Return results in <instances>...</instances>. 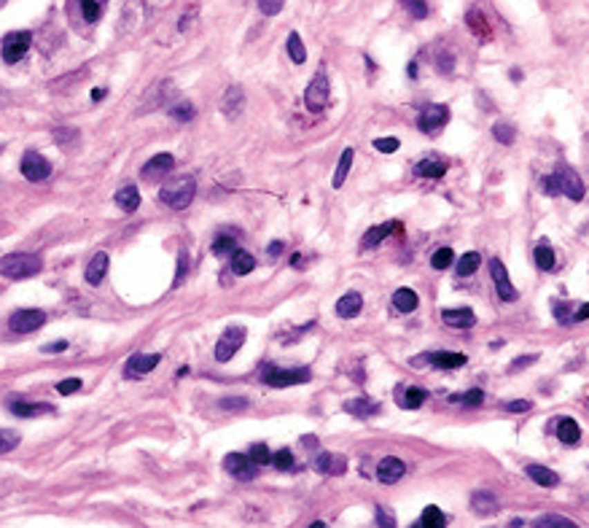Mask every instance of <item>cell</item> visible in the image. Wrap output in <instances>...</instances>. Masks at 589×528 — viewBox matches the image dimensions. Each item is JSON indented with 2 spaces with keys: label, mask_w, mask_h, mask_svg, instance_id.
I'll return each mask as SVG.
<instances>
[{
  "label": "cell",
  "mask_w": 589,
  "mask_h": 528,
  "mask_svg": "<svg viewBox=\"0 0 589 528\" xmlns=\"http://www.w3.org/2000/svg\"><path fill=\"white\" fill-rule=\"evenodd\" d=\"M245 105V95H243V89L234 84V87H229L226 89V95H223V100H221V108H223V113L226 116H237V111Z\"/></svg>",
  "instance_id": "d4e9b609"
},
{
  "label": "cell",
  "mask_w": 589,
  "mask_h": 528,
  "mask_svg": "<svg viewBox=\"0 0 589 528\" xmlns=\"http://www.w3.org/2000/svg\"><path fill=\"white\" fill-rule=\"evenodd\" d=\"M509 412H527L530 407H533V402L530 399H514V402H506L503 404Z\"/></svg>",
  "instance_id": "6f0895ef"
},
{
  "label": "cell",
  "mask_w": 589,
  "mask_h": 528,
  "mask_svg": "<svg viewBox=\"0 0 589 528\" xmlns=\"http://www.w3.org/2000/svg\"><path fill=\"white\" fill-rule=\"evenodd\" d=\"M51 404H32V402H14L11 404V412L19 415V418H35V415H49Z\"/></svg>",
  "instance_id": "f1b7e54d"
},
{
  "label": "cell",
  "mask_w": 589,
  "mask_h": 528,
  "mask_svg": "<svg viewBox=\"0 0 589 528\" xmlns=\"http://www.w3.org/2000/svg\"><path fill=\"white\" fill-rule=\"evenodd\" d=\"M261 380L272 385V388H288V385H299V383H307L310 380V370H280L274 364H267L264 372H261Z\"/></svg>",
  "instance_id": "3957f363"
},
{
  "label": "cell",
  "mask_w": 589,
  "mask_h": 528,
  "mask_svg": "<svg viewBox=\"0 0 589 528\" xmlns=\"http://www.w3.org/2000/svg\"><path fill=\"white\" fill-rule=\"evenodd\" d=\"M377 523H380V526H395V520H393L382 507H377Z\"/></svg>",
  "instance_id": "680465c9"
},
{
  "label": "cell",
  "mask_w": 589,
  "mask_h": 528,
  "mask_svg": "<svg viewBox=\"0 0 589 528\" xmlns=\"http://www.w3.org/2000/svg\"><path fill=\"white\" fill-rule=\"evenodd\" d=\"M428 358H431V361H433V367H439V370H458V367H463V364L468 361L463 353H449V351L431 353Z\"/></svg>",
  "instance_id": "484cf974"
},
{
  "label": "cell",
  "mask_w": 589,
  "mask_h": 528,
  "mask_svg": "<svg viewBox=\"0 0 589 528\" xmlns=\"http://www.w3.org/2000/svg\"><path fill=\"white\" fill-rule=\"evenodd\" d=\"M418 291H412V289H398L395 294H393V304H395V310L398 313H412V310H418Z\"/></svg>",
  "instance_id": "83f0119b"
},
{
  "label": "cell",
  "mask_w": 589,
  "mask_h": 528,
  "mask_svg": "<svg viewBox=\"0 0 589 528\" xmlns=\"http://www.w3.org/2000/svg\"><path fill=\"white\" fill-rule=\"evenodd\" d=\"M444 523H447V518H444V512L439 509V507H425L422 509V518H420V526L422 528H442Z\"/></svg>",
  "instance_id": "d590c367"
},
{
  "label": "cell",
  "mask_w": 589,
  "mask_h": 528,
  "mask_svg": "<svg viewBox=\"0 0 589 528\" xmlns=\"http://www.w3.org/2000/svg\"><path fill=\"white\" fill-rule=\"evenodd\" d=\"M541 189H543V194H549V197L560 194V186H557V178H554V176H543V178H541Z\"/></svg>",
  "instance_id": "db71d44e"
},
{
  "label": "cell",
  "mask_w": 589,
  "mask_h": 528,
  "mask_svg": "<svg viewBox=\"0 0 589 528\" xmlns=\"http://www.w3.org/2000/svg\"><path fill=\"white\" fill-rule=\"evenodd\" d=\"M223 469L237 480L256 477V464L250 461V455H243V453H229V455L223 458Z\"/></svg>",
  "instance_id": "7c38bea8"
},
{
  "label": "cell",
  "mask_w": 589,
  "mask_h": 528,
  "mask_svg": "<svg viewBox=\"0 0 589 528\" xmlns=\"http://www.w3.org/2000/svg\"><path fill=\"white\" fill-rule=\"evenodd\" d=\"M102 98H105V89H95L92 92V100H102Z\"/></svg>",
  "instance_id": "e7e4bbea"
},
{
  "label": "cell",
  "mask_w": 589,
  "mask_h": 528,
  "mask_svg": "<svg viewBox=\"0 0 589 528\" xmlns=\"http://www.w3.org/2000/svg\"><path fill=\"white\" fill-rule=\"evenodd\" d=\"M533 526H539V528H576V523H573L570 518H563V515H543V518H539Z\"/></svg>",
  "instance_id": "f35d334b"
},
{
  "label": "cell",
  "mask_w": 589,
  "mask_h": 528,
  "mask_svg": "<svg viewBox=\"0 0 589 528\" xmlns=\"http://www.w3.org/2000/svg\"><path fill=\"white\" fill-rule=\"evenodd\" d=\"M19 445V434L11 431V428H0V455L8 450H14Z\"/></svg>",
  "instance_id": "f6af8a7d"
},
{
  "label": "cell",
  "mask_w": 589,
  "mask_h": 528,
  "mask_svg": "<svg viewBox=\"0 0 589 528\" xmlns=\"http://www.w3.org/2000/svg\"><path fill=\"white\" fill-rule=\"evenodd\" d=\"M452 402H460V404H466V407H482V402H485V394H482V388H471L468 394L452 397Z\"/></svg>",
  "instance_id": "ee69618b"
},
{
  "label": "cell",
  "mask_w": 589,
  "mask_h": 528,
  "mask_svg": "<svg viewBox=\"0 0 589 528\" xmlns=\"http://www.w3.org/2000/svg\"><path fill=\"white\" fill-rule=\"evenodd\" d=\"M272 464H274L280 472H288V469L294 466V455H291V450H277L272 455Z\"/></svg>",
  "instance_id": "c3c4849f"
},
{
  "label": "cell",
  "mask_w": 589,
  "mask_h": 528,
  "mask_svg": "<svg viewBox=\"0 0 589 528\" xmlns=\"http://www.w3.org/2000/svg\"><path fill=\"white\" fill-rule=\"evenodd\" d=\"M490 275H492V283H495V291H498V297L503 302H516V289L512 286V280H509V273H506V267L501 264V259H492L490 262Z\"/></svg>",
  "instance_id": "8fae6325"
},
{
  "label": "cell",
  "mask_w": 589,
  "mask_h": 528,
  "mask_svg": "<svg viewBox=\"0 0 589 528\" xmlns=\"http://www.w3.org/2000/svg\"><path fill=\"white\" fill-rule=\"evenodd\" d=\"M247 455H250V461H253L256 466H267V464L272 461V453H270L267 445H253Z\"/></svg>",
  "instance_id": "7dc6e473"
},
{
  "label": "cell",
  "mask_w": 589,
  "mask_h": 528,
  "mask_svg": "<svg viewBox=\"0 0 589 528\" xmlns=\"http://www.w3.org/2000/svg\"><path fill=\"white\" fill-rule=\"evenodd\" d=\"M442 321L447 324L449 329H471L476 324V316H474V310H468V307H460V310H444L442 313Z\"/></svg>",
  "instance_id": "ac0fdd59"
},
{
  "label": "cell",
  "mask_w": 589,
  "mask_h": 528,
  "mask_svg": "<svg viewBox=\"0 0 589 528\" xmlns=\"http://www.w3.org/2000/svg\"><path fill=\"white\" fill-rule=\"evenodd\" d=\"M253 267H256V259L247 251L237 248V251L232 253V273L234 275H247V273H253Z\"/></svg>",
  "instance_id": "4dcf8cb0"
},
{
  "label": "cell",
  "mask_w": 589,
  "mask_h": 528,
  "mask_svg": "<svg viewBox=\"0 0 589 528\" xmlns=\"http://www.w3.org/2000/svg\"><path fill=\"white\" fill-rule=\"evenodd\" d=\"M344 410L350 412V415H355V418H368V415H377L380 412V404L374 402V399H350V402H344Z\"/></svg>",
  "instance_id": "4316f807"
},
{
  "label": "cell",
  "mask_w": 589,
  "mask_h": 528,
  "mask_svg": "<svg viewBox=\"0 0 589 528\" xmlns=\"http://www.w3.org/2000/svg\"><path fill=\"white\" fill-rule=\"evenodd\" d=\"M156 364H159V353H135V356L127 361L124 375L127 377H143V375H148Z\"/></svg>",
  "instance_id": "5bb4252c"
},
{
  "label": "cell",
  "mask_w": 589,
  "mask_h": 528,
  "mask_svg": "<svg viewBox=\"0 0 589 528\" xmlns=\"http://www.w3.org/2000/svg\"><path fill=\"white\" fill-rule=\"evenodd\" d=\"M288 54H291V60H294L296 65H301L304 60H307V49H304V44H301V38H299V33H291L288 35Z\"/></svg>",
  "instance_id": "ab89813d"
},
{
  "label": "cell",
  "mask_w": 589,
  "mask_h": 528,
  "mask_svg": "<svg viewBox=\"0 0 589 528\" xmlns=\"http://www.w3.org/2000/svg\"><path fill=\"white\" fill-rule=\"evenodd\" d=\"M247 404L250 402H247L245 397H226V399H221L223 410H245Z\"/></svg>",
  "instance_id": "11a10c76"
},
{
  "label": "cell",
  "mask_w": 589,
  "mask_h": 528,
  "mask_svg": "<svg viewBox=\"0 0 589 528\" xmlns=\"http://www.w3.org/2000/svg\"><path fill=\"white\" fill-rule=\"evenodd\" d=\"M468 27L474 30V35H476V38L490 41V27H487V22H485V14H479V11H468Z\"/></svg>",
  "instance_id": "8d00e7d4"
},
{
  "label": "cell",
  "mask_w": 589,
  "mask_h": 528,
  "mask_svg": "<svg viewBox=\"0 0 589 528\" xmlns=\"http://www.w3.org/2000/svg\"><path fill=\"white\" fill-rule=\"evenodd\" d=\"M172 119H180V122H191L194 119V105L191 102H175L170 108Z\"/></svg>",
  "instance_id": "bcb514c9"
},
{
  "label": "cell",
  "mask_w": 589,
  "mask_h": 528,
  "mask_svg": "<svg viewBox=\"0 0 589 528\" xmlns=\"http://www.w3.org/2000/svg\"><path fill=\"white\" fill-rule=\"evenodd\" d=\"M326 105H328V78H326V71H318L304 89V108L312 113H320Z\"/></svg>",
  "instance_id": "277c9868"
},
{
  "label": "cell",
  "mask_w": 589,
  "mask_h": 528,
  "mask_svg": "<svg viewBox=\"0 0 589 528\" xmlns=\"http://www.w3.org/2000/svg\"><path fill=\"white\" fill-rule=\"evenodd\" d=\"M447 173V162L444 159H436V156H428V159H420L415 165V176L420 178H442Z\"/></svg>",
  "instance_id": "cb8c5ba5"
},
{
  "label": "cell",
  "mask_w": 589,
  "mask_h": 528,
  "mask_svg": "<svg viewBox=\"0 0 589 528\" xmlns=\"http://www.w3.org/2000/svg\"><path fill=\"white\" fill-rule=\"evenodd\" d=\"M116 205L122 208V210H138V205H140V192L135 189V186H124L122 192H116Z\"/></svg>",
  "instance_id": "1f68e13d"
},
{
  "label": "cell",
  "mask_w": 589,
  "mask_h": 528,
  "mask_svg": "<svg viewBox=\"0 0 589 528\" xmlns=\"http://www.w3.org/2000/svg\"><path fill=\"white\" fill-rule=\"evenodd\" d=\"M108 264H111V259H108V253H95L92 256V262L86 264V273H84V277H86V283L89 286H100L102 283V277H105V273H108Z\"/></svg>",
  "instance_id": "d6986e66"
},
{
  "label": "cell",
  "mask_w": 589,
  "mask_h": 528,
  "mask_svg": "<svg viewBox=\"0 0 589 528\" xmlns=\"http://www.w3.org/2000/svg\"><path fill=\"white\" fill-rule=\"evenodd\" d=\"M471 509L476 515H482V518H490V515H495L501 509V502H498V496L492 491H474L471 493Z\"/></svg>",
  "instance_id": "9a60e30c"
},
{
  "label": "cell",
  "mask_w": 589,
  "mask_h": 528,
  "mask_svg": "<svg viewBox=\"0 0 589 528\" xmlns=\"http://www.w3.org/2000/svg\"><path fill=\"white\" fill-rule=\"evenodd\" d=\"M315 469L320 475H344L347 461H344V455H337V453H320L315 458Z\"/></svg>",
  "instance_id": "e0dca14e"
},
{
  "label": "cell",
  "mask_w": 589,
  "mask_h": 528,
  "mask_svg": "<svg viewBox=\"0 0 589 528\" xmlns=\"http://www.w3.org/2000/svg\"><path fill=\"white\" fill-rule=\"evenodd\" d=\"M374 149L382 151V154H393V151L401 149V143H398V138H377V140H374Z\"/></svg>",
  "instance_id": "816d5d0a"
},
{
  "label": "cell",
  "mask_w": 589,
  "mask_h": 528,
  "mask_svg": "<svg viewBox=\"0 0 589 528\" xmlns=\"http://www.w3.org/2000/svg\"><path fill=\"white\" fill-rule=\"evenodd\" d=\"M428 399V391L425 388H418V385H409V388H404V397H401V404L406 407V410H418L422 407V402Z\"/></svg>",
  "instance_id": "d6a6232c"
},
{
  "label": "cell",
  "mask_w": 589,
  "mask_h": 528,
  "mask_svg": "<svg viewBox=\"0 0 589 528\" xmlns=\"http://www.w3.org/2000/svg\"><path fill=\"white\" fill-rule=\"evenodd\" d=\"M44 262L35 253H8L0 259V275L8 280H25L41 273Z\"/></svg>",
  "instance_id": "6da1fadb"
},
{
  "label": "cell",
  "mask_w": 589,
  "mask_h": 528,
  "mask_svg": "<svg viewBox=\"0 0 589 528\" xmlns=\"http://www.w3.org/2000/svg\"><path fill=\"white\" fill-rule=\"evenodd\" d=\"M404 475H406V466H404V461L395 458V455H385V458L377 464V480H380L382 485H395Z\"/></svg>",
  "instance_id": "4fadbf2b"
},
{
  "label": "cell",
  "mask_w": 589,
  "mask_h": 528,
  "mask_svg": "<svg viewBox=\"0 0 589 528\" xmlns=\"http://www.w3.org/2000/svg\"><path fill=\"white\" fill-rule=\"evenodd\" d=\"M452 259H455V251H452V248H439V251L431 256V267H433V270H447V267L452 264Z\"/></svg>",
  "instance_id": "7bdbcfd3"
},
{
  "label": "cell",
  "mask_w": 589,
  "mask_h": 528,
  "mask_svg": "<svg viewBox=\"0 0 589 528\" xmlns=\"http://www.w3.org/2000/svg\"><path fill=\"white\" fill-rule=\"evenodd\" d=\"M479 264H482V256L476 251H468L460 256V262H458V277H468L474 275L476 270H479Z\"/></svg>",
  "instance_id": "836d02e7"
},
{
  "label": "cell",
  "mask_w": 589,
  "mask_h": 528,
  "mask_svg": "<svg viewBox=\"0 0 589 528\" xmlns=\"http://www.w3.org/2000/svg\"><path fill=\"white\" fill-rule=\"evenodd\" d=\"M554 431H557V439L563 442V445H576L579 439H581V428L579 424L573 421V418H560L557 424H554Z\"/></svg>",
  "instance_id": "603a6c76"
},
{
  "label": "cell",
  "mask_w": 589,
  "mask_h": 528,
  "mask_svg": "<svg viewBox=\"0 0 589 528\" xmlns=\"http://www.w3.org/2000/svg\"><path fill=\"white\" fill-rule=\"evenodd\" d=\"M436 68H442V73H452V54H442V65Z\"/></svg>",
  "instance_id": "94428289"
},
{
  "label": "cell",
  "mask_w": 589,
  "mask_h": 528,
  "mask_svg": "<svg viewBox=\"0 0 589 528\" xmlns=\"http://www.w3.org/2000/svg\"><path fill=\"white\" fill-rule=\"evenodd\" d=\"M525 475L533 480L536 485H541V488H557L560 485V475L552 472V469H546V466H539V464L525 466Z\"/></svg>",
  "instance_id": "ffe728a7"
},
{
  "label": "cell",
  "mask_w": 589,
  "mask_h": 528,
  "mask_svg": "<svg viewBox=\"0 0 589 528\" xmlns=\"http://www.w3.org/2000/svg\"><path fill=\"white\" fill-rule=\"evenodd\" d=\"M536 264H539V270L543 273H549V270H554V264H557V259H554V248L546 243V240H541L539 246H536Z\"/></svg>",
  "instance_id": "f546056e"
},
{
  "label": "cell",
  "mask_w": 589,
  "mask_h": 528,
  "mask_svg": "<svg viewBox=\"0 0 589 528\" xmlns=\"http://www.w3.org/2000/svg\"><path fill=\"white\" fill-rule=\"evenodd\" d=\"M68 348V343L65 340H59V343H54V345H44V353H59Z\"/></svg>",
  "instance_id": "6125c7cd"
},
{
  "label": "cell",
  "mask_w": 589,
  "mask_h": 528,
  "mask_svg": "<svg viewBox=\"0 0 589 528\" xmlns=\"http://www.w3.org/2000/svg\"><path fill=\"white\" fill-rule=\"evenodd\" d=\"M280 251H283V243H277V240H274V243L270 246V256H280Z\"/></svg>",
  "instance_id": "be15d7a7"
},
{
  "label": "cell",
  "mask_w": 589,
  "mask_h": 528,
  "mask_svg": "<svg viewBox=\"0 0 589 528\" xmlns=\"http://www.w3.org/2000/svg\"><path fill=\"white\" fill-rule=\"evenodd\" d=\"M404 8H406V14L412 17V19H425L428 17V6H425V0H398Z\"/></svg>",
  "instance_id": "b9f144b4"
},
{
  "label": "cell",
  "mask_w": 589,
  "mask_h": 528,
  "mask_svg": "<svg viewBox=\"0 0 589 528\" xmlns=\"http://www.w3.org/2000/svg\"><path fill=\"white\" fill-rule=\"evenodd\" d=\"M22 176L27 181H46L51 176L49 159L44 154H38V151H27L22 156Z\"/></svg>",
  "instance_id": "30bf717a"
},
{
  "label": "cell",
  "mask_w": 589,
  "mask_h": 528,
  "mask_svg": "<svg viewBox=\"0 0 589 528\" xmlns=\"http://www.w3.org/2000/svg\"><path fill=\"white\" fill-rule=\"evenodd\" d=\"M234 251H237V240L232 235H218L216 237V243H213V253L216 256H232Z\"/></svg>",
  "instance_id": "60d3db41"
},
{
  "label": "cell",
  "mask_w": 589,
  "mask_h": 528,
  "mask_svg": "<svg viewBox=\"0 0 589 528\" xmlns=\"http://www.w3.org/2000/svg\"><path fill=\"white\" fill-rule=\"evenodd\" d=\"M243 343H245V327L223 329L221 340H218V345H216V358H218V361H229L234 353L243 348Z\"/></svg>",
  "instance_id": "52a82bcc"
},
{
  "label": "cell",
  "mask_w": 589,
  "mask_h": 528,
  "mask_svg": "<svg viewBox=\"0 0 589 528\" xmlns=\"http://www.w3.org/2000/svg\"><path fill=\"white\" fill-rule=\"evenodd\" d=\"M353 156H355V151H353V149H344L342 151V156H339V165H337V173H334V189H342V186H344V178H347V173H350Z\"/></svg>",
  "instance_id": "e575fe53"
},
{
  "label": "cell",
  "mask_w": 589,
  "mask_h": 528,
  "mask_svg": "<svg viewBox=\"0 0 589 528\" xmlns=\"http://www.w3.org/2000/svg\"><path fill=\"white\" fill-rule=\"evenodd\" d=\"M283 6H286V0H259L261 14H267V17H277L283 11Z\"/></svg>",
  "instance_id": "681fc988"
},
{
  "label": "cell",
  "mask_w": 589,
  "mask_h": 528,
  "mask_svg": "<svg viewBox=\"0 0 589 528\" xmlns=\"http://www.w3.org/2000/svg\"><path fill=\"white\" fill-rule=\"evenodd\" d=\"M30 33L25 30H14V33H8L6 38H3V60L6 62H19L22 57L27 54L30 49Z\"/></svg>",
  "instance_id": "ba28073f"
},
{
  "label": "cell",
  "mask_w": 589,
  "mask_h": 528,
  "mask_svg": "<svg viewBox=\"0 0 589 528\" xmlns=\"http://www.w3.org/2000/svg\"><path fill=\"white\" fill-rule=\"evenodd\" d=\"M492 138H495L498 143H503V146H512L516 138V129L512 125H506V122H495V125H492Z\"/></svg>",
  "instance_id": "74e56055"
},
{
  "label": "cell",
  "mask_w": 589,
  "mask_h": 528,
  "mask_svg": "<svg viewBox=\"0 0 589 528\" xmlns=\"http://www.w3.org/2000/svg\"><path fill=\"white\" fill-rule=\"evenodd\" d=\"M81 388V380L78 377H71V380H62L59 385H57V391L62 394V397H68V394H75Z\"/></svg>",
  "instance_id": "9f6ffc18"
},
{
  "label": "cell",
  "mask_w": 589,
  "mask_h": 528,
  "mask_svg": "<svg viewBox=\"0 0 589 528\" xmlns=\"http://www.w3.org/2000/svg\"><path fill=\"white\" fill-rule=\"evenodd\" d=\"M44 321H46V313H44V310H17V313L11 316V321H8V329H11L14 334H30V331L44 327Z\"/></svg>",
  "instance_id": "9c48e42d"
},
{
  "label": "cell",
  "mask_w": 589,
  "mask_h": 528,
  "mask_svg": "<svg viewBox=\"0 0 589 528\" xmlns=\"http://www.w3.org/2000/svg\"><path fill=\"white\" fill-rule=\"evenodd\" d=\"M391 232H401V224H398V221H385V224H380V226H371L366 235H364V248L380 246Z\"/></svg>",
  "instance_id": "44dd1931"
},
{
  "label": "cell",
  "mask_w": 589,
  "mask_h": 528,
  "mask_svg": "<svg viewBox=\"0 0 589 528\" xmlns=\"http://www.w3.org/2000/svg\"><path fill=\"white\" fill-rule=\"evenodd\" d=\"M447 119H449V108L447 105H442V102H428L420 111V129L428 132V135H433V132H439L447 125Z\"/></svg>",
  "instance_id": "8992f818"
},
{
  "label": "cell",
  "mask_w": 589,
  "mask_h": 528,
  "mask_svg": "<svg viewBox=\"0 0 589 528\" xmlns=\"http://www.w3.org/2000/svg\"><path fill=\"white\" fill-rule=\"evenodd\" d=\"M170 170H175V156L172 154H156L153 159H148L146 165H143V176L148 181H153V178L159 176H167Z\"/></svg>",
  "instance_id": "2e32d148"
},
{
  "label": "cell",
  "mask_w": 589,
  "mask_h": 528,
  "mask_svg": "<svg viewBox=\"0 0 589 528\" xmlns=\"http://www.w3.org/2000/svg\"><path fill=\"white\" fill-rule=\"evenodd\" d=\"M194 194H196L194 178L180 176V178H175L172 183H167V186H162L159 200L165 202L167 208H172V210H183V208H189V205H191Z\"/></svg>",
  "instance_id": "7a4b0ae2"
},
{
  "label": "cell",
  "mask_w": 589,
  "mask_h": 528,
  "mask_svg": "<svg viewBox=\"0 0 589 528\" xmlns=\"http://www.w3.org/2000/svg\"><path fill=\"white\" fill-rule=\"evenodd\" d=\"M361 307H364L361 294H358V291H347L342 300L337 302V316H339V318H355V316L361 313Z\"/></svg>",
  "instance_id": "7402d4cb"
},
{
  "label": "cell",
  "mask_w": 589,
  "mask_h": 528,
  "mask_svg": "<svg viewBox=\"0 0 589 528\" xmlns=\"http://www.w3.org/2000/svg\"><path fill=\"white\" fill-rule=\"evenodd\" d=\"M587 318H589V304H581V307L573 313L570 321H573V324H581V321H587Z\"/></svg>",
  "instance_id": "91938a15"
},
{
  "label": "cell",
  "mask_w": 589,
  "mask_h": 528,
  "mask_svg": "<svg viewBox=\"0 0 589 528\" xmlns=\"http://www.w3.org/2000/svg\"><path fill=\"white\" fill-rule=\"evenodd\" d=\"M539 361V353H527V356H519L512 361V367H509V372H519L522 367H530V364H536Z\"/></svg>",
  "instance_id": "f5cc1de1"
},
{
  "label": "cell",
  "mask_w": 589,
  "mask_h": 528,
  "mask_svg": "<svg viewBox=\"0 0 589 528\" xmlns=\"http://www.w3.org/2000/svg\"><path fill=\"white\" fill-rule=\"evenodd\" d=\"M554 178H557V186H560V194H565V197H570L573 202H579V200H584V181L579 178V173L570 167V165H563L557 173H554Z\"/></svg>",
  "instance_id": "5b68a950"
},
{
  "label": "cell",
  "mask_w": 589,
  "mask_h": 528,
  "mask_svg": "<svg viewBox=\"0 0 589 528\" xmlns=\"http://www.w3.org/2000/svg\"><path fill=\"white\" fill-rule=\"evenodd\" d=\"M81 11H84V19H86V22H97V17H100L97 0H81Z\"/></svg>",
  "instance_id": "f907efd6"
}]
</instances>
